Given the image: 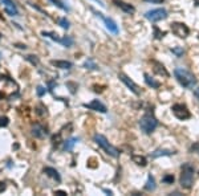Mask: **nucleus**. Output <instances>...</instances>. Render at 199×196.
<instances>
[{"instance_id":"4be33fe9","label":"nucleus","mask_w":199,"mask_h":196,"mask_svg":"<svg viewBox=\"0 0 199 196\" xmlns=\"http://www.w3.org/2000/svg\"><path fill=\"white\" fill-rule=\"evenodd\" d=\"M77 142H78V138H70L69 141H66L64 143V150H72Z\"/></svg>"},{"instance_id":"c756f323","label":"nucleus","mask_w":199,"mask_h":196,"mask_svg":"<svg viewBox=\"0 0 199 196\" xmlns=\"http://www.w3.org/2000/svg\"><path fill=\"white\" fill-rule=\"evenodd\" d=\"M27 60L31 61L33 65H37V64H39V60H37L36 56H32V55H31V56H27Z\"/></svg>"},{"instance_id":"f3484780","label":"nucleus","mask_w":199,"mask_h":196,"mask_svg":"<svg viewBox=\"0 0 199 196\" xmlns=\"http://www.w3.org/2000/svg\"><path fill=\"white\" fill-rule=\"evenodd\" d=\"M44 172L47 174L48 176H51V178H53V179H56L57 182H60L61 180V178H60V175H59V172H57L55 168H52V167H45L44 168Z\"/></svg>"},{"instance_id":"c9c22d12","label":"nucleus","mask_w":199,"mask_h":196,"mask_svg":"<svg viewBox=\"0 0 199 196\" xmlns=\"http://www.w3.org/2000/svg\"><path fill=\"white\" fill-rule=\"evenodd\" d=\"M56 195H66V192H64V191H56Z\"/></svg>"},{"instance_id":"9b49d317","label":"nucleus","mask_w":199,"mask_h":196,"mask_svg":"<svg viewBox=\"0 0 199 196\" xmlns=\"http://www.w3.org/2000/svg\"><path fill=\"white\" fill-rule=\"evenodd\" d=\"M97 16L101 17V19L104 20L105 27H106V29H108L109 32H112V33H118V27H117V24L114 23V21H113L112 19H109V17L102 16V13H97Z\"/></svg>"},{"instance_id":"2eb2a0df","label":"nucleus","mask_w":199,"mask_h":196,"mask_svg":"<svg viewBox=\"0 0 199 196\" xmlns=\"http://www.w3.org/2000/svg\"><path fill=\"white\" fill-rule=\"evenodd\" d=\"M32 134L36 138H43L44 135H47V130L40 125H35L32 127Z\"/></svg>"},{"instance_id":"f8f14e48","label":"nucleus","mask_w":199,"mask_h":196,"mask_svg":"<svg viewBox=\"0 0 199 196\" xmlns=\"http://www.w3.org/2000/svg\"><path fill=\"white\" fill-rule=\"evenodd\" d=\"M153 70L154 73L158 74V76H162V77H169V72L166 70V68L163 66L161 62H157V61H153Z\"/></svg>"},{"instance_id":"9d476101","label":"nucleus","mask_w":199,"mask_h":196,"mask_svg":"<svg viewBox=\"0 0 199 196\" xmlns=\"http://www.w3.org/2000/svg\"><path fill=\"white\" fill-rule=\"evenodd\" d=\"M86 109H90V110H94V111H100V113H106V106L102 104V102H100L98 100H93L90 104H85L84 105Z\"/></svg>"},{"instance_id":"bb28decb","label":"nucleus","mask_w":199,"mask_h":196,"mask_svg":"<svg viewBox=\"0 0 199 196\" xmlns=\"http://www.w3.org/2000/svg\"><path fill=\"white\" fill-rule=\"evenodd\" d=\"M52 2H53V3H55V4H56V6H57V7H60V8H63V10H64V11H69V7H68V6H64V3H63V2H61V0H52Z\"/></svg>"},{"instance_id":"f257e3e1","label":"nucleus","mask_w":199,"mask_h":196,"mask_svg":"<svg viewBox=\"0 0 199 196\" xmlns=\"http://www.w3.org/2000/svg\"><path fill=\"white\" fill-rule=\"evenodd\" d=\"M174 76H175L176 81H178L183 88L191 89V88L195 86V84H197L195 76H194L191 72H189V70L183 69V68H176L174 70Z\"/></svg>"},{"instance_id":"dca6fc26","label":"nucleus","mask_w":199,"mask_h":196,"mask_svg":"<svg viewBox=\"0 0 199 196\" xmlns=\"http://www.w3.org/2000/svg\"><path fill=\"white\" fill-rule=\"evenodd\" d=\"M175 151L174 150H155L154 153L151 154L153 158H158V157H165V155H174Z\"/></svg>"},{"instance_id":"6e6552de","label":"nucleus","mask_w":199,"mask_h":196,"mask_svg":"<svg viewBox=\"0 0 199 196\" xmlns=\"http://www.w3.org/2000/svg\"><path fill=\"white\" fill-rule=\"evenodd\" d=\"M118 78L121 80V81H122L123 84H125V85H126L127 88H129L130 90H131L133 93H134V94H137V96H139V94H141V90H139L138 85H137V84H135L134 81H133V80H130L129 77H127L126 74L119 73V74H118Z\"/></svg>"},{"instance_id":"72a5a7b5","label":"nucleus","mask_w":199,"mask_h":196,"mask_svg":"<svg viewBox=\"0 0 199 196\" xmlns=\"http://www.w3.org/2000/svg\"><path fill=\"white\" fill-rule=\"evenodd\" d=\"M4 190H6V183H0V192H3Z\"/></svg>"},{"instance_id":"b1692460","label":"nucleus","mask_w":199,"mask_h":196,"mask_svg":"<svg viewBox=\"0 0 199 196\" xmlns=\"http://www.w3.org/2000/svg\"><path fill=\"white\" fill-rule=\"evenodd\" d=\"M162 182L163 183H166V184H172L174 183V176L172 175H165L162 178Z\"/></svg>"},{"instance_id":"412c9836","label":"nucleus","mask_w":199,"mask_h":196,"mask_svg":"<svg viewBox=\"0 0 199 196\" xmlns=\"http://www.w3.org/2000/svg\"><path fill=\"white\" fill-rule=\"evenodd\" d=\"M61 45H64L66 48H69V47H72L73 45V39L70 37V36H64L63 39H60V41H59Z\"/></svg>"},{"instance_id":"cd10ccee","label":"nucleus","mask_w":199,"mask_h":196,"mask_svg":"<svg viewBox=\"0 0 199 196\" xmlns=\"http://www.w3.org/2000/svg\"><path fill=\"white\" fill-rule=\"evenodd\" d=\"M10 123V119L7 117H0V127H6Z\"/></svg>"},{"instance_id":"1a4fd4ad","label":"nucleus","mask_w":199,"mask_h":196,"mask_svg":"<svg viewBox=\"0 0 199 196\" xmlns=\"http://www.w3.org/2000/svg\"><path fill=\"white\" fill-rule=\"evenodd\" d=\"M0 2H2L4 8H6V12L10 16H17V15H19V11H17L16 4L13 3L12 0H0Z\"/></svg>"},{"instance_id":"423d86ee","label":"nucleus","mask_w":199,"mask_h":196,"mask_svg":"<svg viewBox=\"0 0 199 196\" xmlns=\"http://www.w3.org/2000/svg\"><path fill=\"white\" fill-rule=\"evenodd\" d=\"M145 17L153 23H157V21H161V20H165L167 17V12L166 10L163 8H157V10H151L149 12L145 13Z\"/></svg>"},{"instance_id":"473e14b6","label":"nucleus","mask_w":199,"mask_h":196,"mask_svg":"<svg viewBox=\"0 0 199 196\" xmlns=\"http://www.w3.org/2000/svg\"><path fill=\"white\" fill-rule=\"evenodd\" d=\"M145 2H149V3H155V4H161V3H163V0H145Z\"/></svg>"},{"instance_id":"0eeeda50","label":"nucleus","mask_w":199,"mask_h":196,"mask_svg":"<svg viewBox=\"0 0 199 196\" xmlns=\"http://www.w3.org/2000/svg\"><path fill=\"white\" fill-rule=\"evenodd\" d=\"M171 32L174 33L176 37L184 39V37L189 36L190 29H189V27L183 23H172L171 24Z\"/></svg>"},{"instance_id":"aec40b11","label":"nucleus","mask_w":199,"mask_h":196,"mask_svg":"<svg viewBox=\"0 0 199 196\" xmlns=\"http://www.w3.org/2000/svg\"><path fill=\"white\" fill-rule=\"evenodd\" d=\"M155 180H154V178L151 175H149L147 178V182H146V186H145V190L146 191H154L155 190Z\"/></svg>"},{"instance_id":"7ed1b4c3","label":"nucleus","mask_w":199,"mask_h":196,"mask_svg":"<svg viewBox=\"0 0 199 196\" xmlns=\"http://www.w3.org/2000/svg\"><path fill=\"white\" fill-rule=\"evenodd\" d=\"M179 182L183 188L186 190L191 188V186L194 183V167L190 163H186L182 166V174H180Z\"/></svg>"},{"instance_id":"7c9ffc66","label":"nucleus","mask_w":199,"mask_h":196,"mask_svg":"<svg viewBox=\"0 0 199 196\" xmlns=\"http://www.w3.org/2000/svg\"><path fill=\"white\" fill-rule=\"evenodd\" d=\"M44 94H45V89H44V86H37V96L43 97Z\"/></svg>"},{"instance_id":"20e7f679","label":"nucleus","mask_w":199,"mask_h":196,"mask_svg":"<svg viewBox=\"0 0 199 196\" xmlns=\"http://www.w3.org/2000/svg\"><path fill=\"white\" fill-rule=\"evenodd\" d=\"M94 141H96V143L108 155H110V157H113V158H118V157H119V150L116 149L114 146L110 145L109 142H108V139H106L104 135L96 134V135H94Z\"/></svg>"},{"instance_id":"4468645a","label":"nucleus","mask_w":199,"mask_h":196,"mask_svg":"<svg viewBox=\"0 0 199 196\" xmlns=\"http://www.w3.org/2000/svg\"><path fill=\"white\" fill-rule=\"evenodd\" d=\"M114 3L117 4V7H119L123 12H126V13H134L135 12V8L133 6H130V4H126V3L121 2V0H114Z\"/></svg>"},{"instance_id":"39448f33","label":"nucleus","mask_w":199,"mask_h":196,"mask_svg":"<svg viewBox=\"0 0 199 196\" xmlns=\"http://www.w3.org/2000/svg\"><path fill=\"white\" fill-rule=\"evenodd\" d=\"M171 110H172V114H174L178 119H180V121H186V119L191 118V113H190V110L187 109V106L183 105V104L172 105Z\"/></svg>"},{"instance_id":"a878e982","label":"nucleus","mask_w":199,"mask_h":196,"mask_svg":"<svg viewBox=\"0 0 199 196\" xmlns=\"http://www.w3.org/2000/svg\"><path fill=\"white\" fill-rule=\"evenodd\" d=\"M59 24H60L61 27H63V28H64V29H68V28H69V27H70V24H69V21H68V20H66V19H65V17H61V19L59 20Z\"/></svg>"},{"instance_id":"a211bd4d","label":"nucleus","mask_w":199,"mask_h":196,"mask_svg":"<svg viewBox=\"0 0 199 196\" xmlns=\"http://www.w3.org/2000/svg\"><path fill=\"white\" fill-rule=\"evenodd\" d=\"M131 160L135 164H138V166H142V167H145L146 164H147V160H146V158L145 157H141V155H133Z\"/></svg>"},{"instance_id":"5701e85b","label":"nucleus","mask_w":199,"mask_h":196,"mask_svg":"<svg viewBox=\"0 0 199 196\" xmlns=\"http://www.w3.org/2000/svg\"><path fill=\"white\" fill-rule=\"evenodd\" d=\"M84 66H85L86 69H93V70H96V69H98V66H97L94 62H93L92 60H88L85 64H84Z\"/></svg>"},{"instance_id":"f704fd0d","label":"nucleus","mask_w":199,"mask_h":196,"mask_svg":"<svg viewBox=\"0 0 199 196\" xmlns=\"http://www.w3.org/2000/svg\"><path fill=\"white\" fill-rule=\"evenodd\" d=\"M194 96H195L198 100H199V88L198 89H195V90H194Z\"/></svg>"},{"instance_id":"6ab92c4d","label":"nucleus","mask_w":199,"mask_h":196,"mask_svg":"<svg viewBox=\"0 0 199 196\" xmlns=\"http://www.w3.org/2000/svg\"><path fill=\"white\" fill-rule=\"evenodd\" d=\"M143 77H145V81H146V84H147L149 86H151L153 89H158V88H159V82L155 81L154 78H151L149 74H145Z\"/></svg>"},{"instance_id":"c85d7f7f","label":"nucleus","mask_w":199,"mask_h":196,"mask_svg":"<svg viewBox=\"0 0 199 196\" xmlns=\"http://www.w3.org/2000/svg\"><path fill=\"white\" fill-rule=\"evenodd\" d=\"M190 151H191V153H195V154H198V155H199V142H197V143L191 145V147H190Z\"/></svg>"},{"instance_id":"e433bc0d","label":"nucleus","mask_w":199,"mask_h":196,"mask_svg":"<svg viewBox=\"0 0 199 196\" xmlns=\"http://www.w3.org/2000/svg\"><path fill=\"white\" fill-rule=\"evenodd\" d=\"M106 194H109V195H112V191H109V190H104Z\"/></svg>"},{"instance_id":"4c0bfd02","label":"nucleus","mask_w":199,"mask_h":196,"mask_svg":"<svg viewBox=\"0 0 199 196\" xmlns=\"http://www.w3.org/2000/svg\"><path fill=\"white\" fill-rule=\"evenodd\" d=\"M195 4H197V6H199V0H195Z\"/></svg>"},{"instance_id":"393cba45","label":"nucleus","mask_w":199,"mask_h":196,"mask_svg":"<svg viewBox=\"0 0 199 196\" xmlns=\"http://www.w3.org/2000/svg\"><path fill=\"white\" fill-rule=\"evenodd\" d=\"M171 52L174 53V55H176V57H180L184 53V51L180 47H176V48H171Z\"/></svg>"},{"instance_id":"ddd939ff","label":"nucleus","mask_w":199,"mask_h":196,"mask_svg":"<svg viewBox=\"0 0 199 196\" xmlns=\"http://www.w3.org/2000/svg\"><path fill=\"white\" fill-rule=\"evenodd\" d=\"M51 64L60 69H70L73 66V64L70 61H61V60H52Z\"/></svg>"},{"instance_id":"2f4dec72","label":"nucleus","mask_w":199,"mask_h":196,"mask_svg":"<svg viewBox=\"0 0 199 196\" xmlns=\"http://www.w3.org/2000/svg\"><path fill=\"white\" fill-rule=\"evenodd\" d=\"M154 31H155V39H162V37H163V36H165V35H166L165 32H162V33L159 32L157 27H155V28H154Z\"/></svg>"},{"instance_id":"f03ea898","label":"nucleus","mask_w":199,"mask_h":196,"mask_svg":"<svg viewBox=\"0 0 199 196\" xmlns=\"http://www.w3.org/2000/svg\"><path fill=\"white\" fill-rule=\"evenodd\" d=\"M157 126H158V121L153 115V111L146 113L139 121V127L145 134H151V133L157 129Z\"/></svg>"}]
</instances>
